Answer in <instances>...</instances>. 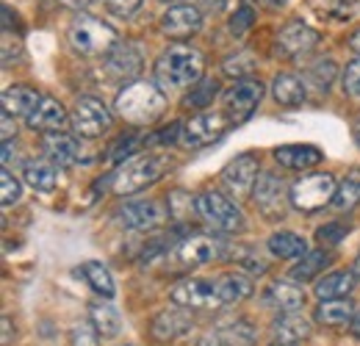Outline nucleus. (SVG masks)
Segmentation results:
<instances>
[{
  "label": "nucleus",
  "mask_w": 360,
  "mask_h": 346,
  "mask_svg": "<svg viewBox=\"0 0 360 346\" xmlns=\"http://www.w3.org/2000/svg\"><path fill=\"white\" fill-rule=\"evenodd\" d=\"M230 125L233 122L227 120V114H197L183 125L180 141H183L186 150H200V147H208V144L219 141Z\"/></svg>",
  "instance_id": "9"
},
{
  "label": "nucleus",
  "mask_w": 360,
  "mask_h": 346,
  "mask_svg": "<svg viewBox=\"0 0 360 346\" xmlns=\"http://www.w3.org/2000/svg\"><path fill=\"white\" fill-rule=\"evenodd\" d=\"M89 316H91V324L97 327L100 335L105 338H117L120 330H122V316L114 305L108 302H91L89 305Z\"/></svg>",
  "instance_id": "30"
},
{
  "label": "nucleus",
  "mask_w": 360,
  "mask_h": 346,
  "mask_svg": "<svg viewBox=\"0 0 360 346\" xmlns=\"http://www.w3.org/2000/svg\"><path fill=\"white\" fill-rule=\"evenodd\" d=\"M3 330H6V333H3V344H8V341H11V321H8V319H3Z\"/></svg>",
  "instance_id": "54"
},
{
  "label": "nucleus",
  "mask_w": 360,
  "mask_h": 346,
  "mask_svg": "<svg viewBox=\"0 0 360 346\" xmlns=\"http://www.w3.org/2000/svg\"><path fill=\"white\" fill-rule=\"evenodd\" d=\"M105 70L111 78H134L141 70V53L136 50V44H117L105 58Z\"/></svg>",
  "instance_id": "23"
},
{
  "label": "nucleus",
  "mask_w": 360,
  "mask_h": 346,
  "mask_svg": "<svg viewBox=\"0 0 360 346\" xmlns=\"http://www.w3.org/2000/svg\"><path fill=\"white\" fill-rule=\"evenodd\" d=\"M255 344V327L250 321H230L225 327L211 330L202 346H252Z\"/></svg>",
  "instance_id": "21"
},
{
  "label": "nucleus",
  "mask_w": 360,
  "mask_h": 346,
  "mask_svg": "<svg viewBox=\"0 0 360 346\" xmlns=\"http://www.w3.org/2000/svg\"><path fill=\"white\" fill-rule=\"evenodd\" d=\"M197 214L208 227H214L217 233H225V236H236L247 227V219L238 211V205L217 188H205L197 197Z\"/></svg>",
  "instance_id": "5"
},
{
  "label": "nucleus",
  "mask_w": 360,
  "mask_h": 346,
  "mask_svg": "<svg viewBox=\"0 0 360 346\" xmlns=\"http://www.w3.org/2000/svg\"><path fill=\"white\" fill-rule=\"evenodd\" d=\"M321 150L314 144H283L274 150V161L285 169H297V172H305L316 164H321Z\"/></svg>",
  "instance_id": "19"
},
{
  "label": "nucleus",
  "mask_w": 360,
  "mask_h": 346,
  "mask_svg": "<svg viewBox=\"0 0 360 346\" xmlns=\"http://www.w3.org/2000/svg\"><path fill=\"white\" fill-rule=\"evenodd\" d=\"M347 44H349V50H355V53L360 56V28H358V31H352V34H349V39H347Z\"/></svg>",
  "instance_id": "53"
},
{
  "label": "nucleus",
  "mask_w": 360,
  "mask_h": 346,
  "mask_svg": "<svg viewBox=\"0 0 360 346\" xmlns=\"http://www.w3.org/2000/svg\"><path fill=\"white\" fill-rule=\"evenodd\" d=\"M252 23H255V11H252V6H241V8L230 17V34L241 37V34H247V31L252 28Z\"/></svg>",
  "instance_id": "45"
},
{
  "label": "nucleus",
  "mask_w": 360,
  "mask_h": 346,
  "mask_svg": "<svg viewBox=\"0 0 360 346\" xmlns=\"http://www.w3.org/2000/svg\"><path fill=\"white\" fill-rule=\"evenodd\" d=\"M271 6H280V3H283V0H269Z\"/></svg>",
  "instance_id": "57"
},
{
  "label": "nucleus",
  "mask_w": 360,
  "mask_h": 346,
  "mask_svg": "<svg viewBox=\"0 0 360 346\" xmlns=\"http://www.w3.org/2000/svg\"><path fill=\"white\" fill-rule=\"evenodd\" d=\"M358 274L355 271H333L316 283V297L319 300H344L355 288Z\"/></svg>",
  "instance_id": "27"
},
{
  "label": "nucleus",
  "mask_w": 360,
  "mask_h": 346,
  "mask_svg": "<svg viewBox=\"0 0 360 346\" xmlns=\"http://www.w3.org/2000/svg\"><path fill=\"white\" fill-rule=\"evenodd\" d=\"M355 205H360V167H352L344 174V180L338 183V191L333 197V208H338V211H352Z\"/></svg>",
  "instance_id": "33"
},
{
  "label": "nucleus",
  "mask_w": 360,
  "mask_h": 346,
  "mask_svg": "<svg viewBox=\"0 0 360 346\" xmlns=\"http://www.w3.org/2000/svg\"><path fill=\"white\" fill-rule=\"evenodd\" d=\"M271 255L283 260H291V258H302L308 252V241L291 230H280V233H271L269 241H266Z\"/></svg>",
  "instance_id": "28"
},
{
  "label": "nucleus",
  "mask_w": 360,
  "mask_h": 346,
  "mask_svg": "<svg viewBox=\"0 0 360 346\" xmlns=\"http://www.w3.org/2000/svg\"><path fill=\"white\" fill-rule=\"evenodd\" d=\"M202 28V14L197 6H188V3H180V6H172L164 11L161 17V31L169 37V39H191L194 34H200Z\"/></svg>",
  "instance_id": "14"
},
{
  "label": "nucleus",
  "mask_w": 360,
  "mask_h": 346,
  "mask_svg": "<svg viewBox=\"0 0 360 346\" xmlns=\"http://www.w3.org/2000/svg\"><path fill=\"white\" fill-rule=\"evenodd\" d=\"M205 56L191 44H172L155 61V81L164 89H188L202 81Z\"/></svg>",
  "instance_id": "1"
},
{
  "label": "nucleus",
  "mask_w": 360,
  "mask_h": 346,
  "mask_svg": "<svg viewBox=\"0 0 360 346\" xmlns=\"http://www.w3.org/2000/svg\"><path fill=\"white\" fill-rule=\"evenodd\" d=\"M0 200H3V205H14L20 200V180L8 169H3L0 174Z\"/></svg>",
  "instance_id": "44"
},
{
  "label": "nucleus",
  "mask_w": 360,
  "mask_h": 346,
  "mask_svg": "<svg viewBox=\"0 0 360 346\" xmlns=\"http://www.w3.org/2000/svg\"><path fill=\"white\" fill-rule=\"evenodd\" d=\"M311 335V321L300 313H283L271 324V344L294 346L297 341H305Z\"/></svg>",
  "instance_id": "20"
},
{
  "label": "nucleus",
  "mask_w": 360,
  "mask_h": 346,
  "mask_svg": "<svg viewBox=\"0 0 360 346\" xmlns=\"http://www.w3.org/2000/svg\"><path fill=\"white\" fill-rule=\"evenodd\" d=\"M169 217V208H164L158 200H139V203H125L120 211H117V222L128 230H139V233H147V230H155L161 227Z\"/></svg>",
  "instance_id": "12"
},
{
  "label": "nucleus",
  "mask_w": 360,
  "mask_h": 346,
  "mask_svg": "<svg viewBox=\"0 0 360 346\" xmlns=\"http://www.w3.org/2000/svg\"><path fill=\"white\" fill-rule=\"evenodd\" d=\"M266 302L277 307L280 313H297L305 305V294L300 288H294L291 283H271L266 291Z\"/></svg>",
  "instance_id": "29"
},
{
  "label": "nucleus",
  "mask_w": 360,
  "mask_h": 346,
  "mask_svg": "<svg viewBox=\"0 0 360 346\" xmlns=\"http://www.w3.org/2000/svg\"><path fill=\"white\" fill-rule=\"evenodd\" d=\"M252 200H255L258 214L266 219V222H283L291 197H285V180L277 177L274 172H266L258 177L255 191H252Z\"/></svg>",
  "instance_id": "7"
},
{
  "label": "nucleus",
  "mask_w": 360,
  "mask_h": 346,
  "mask_svg": "<svg viewBox=\"0 0 360 346\" xmlns=\"http://www.w3.org/2000/svg\"><path fill=\"white\" fill-rule=\"evenodd\" d=\"M105 8L114 17H134L136 11L141 8V0H105Z\"/></svg>",
  "instance_id": "48"
},
{
  "label": "nucleus",
  "mask_w": 360,
  "mask_h": 346,
  "mask_svg": "<svg viewBox=\"0 0 360 346\" xmlns=\"http://www.w3.org/2000/svg\"><path fill=\"white\" fill-rule=\"evenodd\" d=\"M67 125V111L58 100L53 97H42V103L37 105V111L28 117V128L31 130H45V133H56Z\"/></svg>",
  "instance_id": "24"
},
{
  "label": "nucleus",
  "mask_w": 360,
  "mask_h": 346,
  "mask_svg": "<svg viewBox=\"0 0 360 346\" xmlns=\"http://www.w3.org/2000/svg\"><path fill=\"white\" fill-rule=\"evenodd\" d=\"M344 91L352 97H360V56L355 61H349L344 70Z\"/></svg>",
  "instance_id": "46"
},
{
  "label": "nucleus",
  "mask_w": 360,
  "mask_h": 346,
  "mask_svg": "<svg viewBox=\"0 0 360 346\" xmlns=\"http://www.w3.org/2000/svg\"><path fill=\"white\" fill-rule=\"evenodd\" d=\"M42 150H45L47 158L53 164H58V167H72V164L81 161V144H78V139L70 136V133H61V130L47 133L45 141H42Z\"/></svg>",
  "instance_id": "18"
},
{
  "label": "nucleus",
  "mask_w": 360,
  "mask_h": 346,
  "mask_svg": "<svg viewBox=\"0 0 360 346\" xmlns=\"http://www.w3.org/2000/svg\"><path fill=\"white\" fill-rule=\"evenodd\" d=\"M352 316H355V307L349 300H321V305L316 307V321L330 330L347 327L352 321Z\"/></svg>",
  "instance_id": "25"
},
{
  "label": "nucleus",
  "mask_w": 360,
  "mask_h": 346,
  "mask_svg": "<svg viewBox=\"0 0 360 346\" xmlns=\"http://www.w3.org/2000/svg\"><path fill=\"white\" fill-rule=\"evenodd\" d=\"M61 6H67V8H75V11H81V8H86V6H91L94 0H58Z\"/></svg>",
  "instance_id": "50"
},
{
  "label": "nucleus",
  "mask_w": 360,
  "mask_h": 346,
  "mask_svg": "<svg viewBox=\"0 0 360 346\" xmlns=\"http://www.w3.org/2000/svg\"><path fill=\"white\" fill-rule=\"evenodd\" d=\"M217 94H219V84L214 78H202L200 84H194L191 94L186 97V108H208Z\"/></svg>",
  "instance_id": "38"
},
{
  "label": "nucleus",
  "mask_w": 360,
  "mask_h": 346,
  "mask_svg": "<svg viewBox=\"0 0 360 346\" xmlns=\"http://www.w3.org/2000/svg\"><path fill=\"white\" fill-rule=\"evenodd\" d=\"M352 271H355V274L360 277V252H358V258H355V269H352Z\"/></svg>",
  "instance_id": "56"
},
{
  "label": "nucleus",
  "mask_w": 360,
  "mask_h": 346,
  "mask_svg": "<svg viewBox=\"0 0 360 346\" xmlns=\"http://www.w3.org/2000/svg\"><path fill=\"white\" fill-rule=\"evenodd\" d=\"M169 219L172 222H178V224H186L191 214L197 211V200H191V194L188 191H183V188H175L172 194H169Z\"/></svg>",
  "instance_id": "37"
},
{
  "label": "nucleus",
  "mask_w": 360,
  "mask_h": 346,
  "mask_svg": "<svg viewBox=\"0 0 360 346\" xmlns=\"http://www.w3.org/2000/svg\"><path fill=\"white\" fill-rule=\"evenodd\" d=\"M22 177H25V183H28L31 188H37V191H53L56 183H58L56 167L47 164V161H28Z\"/></svg>",
  "instance_id": "34"
},
{
  "label": "nucleus",
  "mask_w": 360,
  "mask_h": 346,
  "mask_svg": "<svg viewBox=\"0 0 360 346\" xmlns=\"http://www.w3.org/2000/svg\"><path fill=\"white\" fill-rule=\"evenodd\" d=\"M139 147V139L136 136H128V139H120L114 147H111V153H108V158L117 164H122V161H128V155H134V150Z\"/></svg>",
  "instance_id": "47"
},
{
  "label": "nucleus",
  "mask_w": 360,
  "mask_h": 346,
  "mask_svg": "<svg viewBox=\"0 0 360 346\" xmlns=\"http://www.w3.org/2000/svg\"><path fill=\"white\" fill-rule=\"evenodd\" d=\"M335 191H338V183L333 174L311 172L291 186V205L302 214H314L319 208H324L327 203H333Z\"/></svg>",
  "instance_id": "6"
},
{
  "label": "nucleus",
  "mask_w": 360,
  "mask_h": 346,
  "mask_svg": "<svg viewBox=\"0 0 360 346\" xmlns=\"http://www.w3.org/2000/svg\"><path fill=\"white\" fill-rule=\"evenodd\" d=\"M117 111L131 125H153L167 111V94L155 84L134 81L117 94Z\"/></svg>",
  "instance_id": "2"
},
{
  "label": "nucleus",
  "mask_w": 360,
  "mask_h": 346,
  "mask_svg": "<svg viewBox=\"0 0 360 346\" xmlns=\"http://www.w3.org/2000/svg\"><path fill=\"white\" fill-rule=\"evenodd\" d=\"M217 258H222V244L214 236L194 233L178 244V260L183 266H202V263H211Z\"/></svg>",
  "instance_id": "16"
},
{
  "label": "nucleus",
  "mask_w": 360,
  "mask_h": 346,
  "mask_svg": "<svg viewBox=\"0 0 360 346\" xmlns=\"http://www.w3.org/2000/svg\"><path fill=\"white\" fill-rule=\"evenodd\" d=\"M169 169V158L167 155H136L120 164V169L111 174V191L117 197H128L136 194L147 186H153L155 180H161V174Z\"/></svg>",
  "instance_id": "3"
},
{
  "label": "nucleus",
  "mask_w": 360,
  "mask_h": 346,
  "mask_svg": "<svg viewBox=\"0 0 360 346\" xmlns=\"http://www.w3.org/2000/svg\"><path fill=\"white\" fill-rule=\"evenodd\" d=\"M191 324H194L191 313L178 305V307H172V310H161V313L153 319L150 333H153V338H155L158 344H169V341H175L180 335H186V333L191 330Z\"/></svg>",
  "instance_id": "17"
},
{
  "label": "nucleus",
  "mask_w": 360,
  "mask_h": 346,
  "mask_svg": "<svg viewBox=\"0 0 360 346\" xmlns=\"http://www.w3.org/2000/svg\"><path fill=\"white\" fill-rule=\"evenodd\" d=\"M111 128V111L97 97H78L72 108V130L84 139H97Z\"/></svg>",
  "instance_id": "11"
},
{
  "label": "nucleus",
  "mask_w": 360,
  "mask_h": 346,
  "mask_svg": "<svg viewBox=\"0 0 360 346\" xmlns=\"http://www.w3.org/2000/svg\"><path fill=\"white\" fill-rule=\"evenodd\" d=\"M78 274H84V280H86V283L91 286V291H97L100 297L111 300V297L117 294L114 277H111V271H108L103 263H97V260H86V263H81Z\"/></svg>",
  "instance_id": "32"
},
{
  "label": "nucleus",
  "mask_w": 360,
  "mask_h": 346,
  "mask_svg": "<svg viewBox=\"0 0 360 346\" xmlns=\"http://www.w3.org/2000/svg\"><path fill=\"white\" fill-rule=\"evenodd\" d=\"M330 263V255L324 252V250H316V252H305L300 263L291 269V277L294 280H300V283H308V280H314L316 274L324 269Z\"/></svg>",
  "instance_id": "35"
},
{
  "label": "nucleus",
  "mask_w": 360,
  "mask_h": 346,
  "mask_svg": "<svg viewBox=\"0 0 360 346\" xmlns=\"http://www.w3.org/2000/svg\"><path fill=\"white\" fill-rule=\"evenodd\" d=\"M252 70H255V58L250 53H236V56L225 58V64H222V72L230 75V78H244Z\"/></svg>",
  "instance_id": "41"
},
{
  "label": "nucleus",
  "mask_w": 360,
  "mask_h": 346,
  "mask_svg": "<svg viewBox=\"0 0 360 346\" xmlns=\"http://www.w3.org/2000/svg\"><path fill=\"white\" fill-rule=\"evenodd\" d=\"M3 111L6 114H11V117H31L34 111H37V105L42 103V97H39V91L31 86H22V84H17V86H8L3 91Z\"/></svg>",
  "instance_id": "22"
},
{
  "label": "nucleus",
  "mask_w": 360,
  "mask_h": 346,
  "mask_svg": "<svg viewBox=\"0 0 360 346\" xmlns=\"http://www.w3.org/2000/svg\"><path fill=\"white\" fill-rule=\"evenodd\" d=\"M230 258L236 260V266H244L250 274H264L269 269V263L258 255L255 247L250 244H236V250H230Z\"/></svg>",
  "instance_id": "36"
},
{
  "label": "nucleus",
  "mask_w": 360,
  "mask_h": 346,
  "mask_svg": "<svg viewBox=\"0 0 360 346\" xmlns=\"http://www.w3.org/2000/svg\"><path fill=\"white\" fill-rule=\"evenodd\" d=\"M172 302L180 307H191V310H211V307H222V300L217 294V283L214 280H183L172 288Z\"/></svg>",
  "instance_id": "13"
},
{
  "label": "nucleus",
  "mask_w": 360,
  "mask_h": 346,
  "mask_svg": "<svg viewBox=\"0 0 360 346\" xmlns=\"http://www.w3.org/2000/svg\"><path fill=\"white\" fill-rule=\"evenodd\" d=\"M219 177H222V186L233 200H247L255 191V183H258V158L252 153L236 155L222 169Z\"/></svg>",
  "instance_id": "10"
},
{
  "label": "nucleus",
  "mask_w": 360,
  "mask_h": 346,
  "mask_svg": "<svg viewBox=\"0 0 360 346\" xmlns=\"http://www.w3.org/2000/svg\"><path fill=\"white\" fill-rule=\"evenodd\" d=\"M349 230H352L349 222H327L324 227L316 230V241L321 247H335V244H341V238L349 236Z\"/></svg>",
  "instance_id": "40"
},
{
  "label": "nucleus",
  "mask_w": 360,
  "mask_h": 346,
  "mask_svg": "<svg viewBox=\"0 0 360 346\" xmlns=\"http://www.w3.org/2000/svg\"><path fill=\"white\" fill-rule=\"evenodd\" d=\"M352 133H355V139H358V144H360V117L352 122Z\"/></svg>",
  "instance_id": "55"
},
{
  "label": "nucleus",
  "mask_w": 360,
  "mask_h": 346,
  "mask_svg": "<svg viewBox=\"0 0 360 346\" xmlns=\"http://www.w3.org/2000/svg\"><path fill=\"white\" fill-rule=\"evenodd\" d=\"M308 75L316 81V86L321 89V91H327L330 84H333V78H335V61H330V58H321V61H316L314 67L308 70Z\"/></svg>",
  "instance_id": "43"
},
{
  "label": "nucleus",
  "mask_w": 360,
  "mask_h": 346,
  "mask_svg": "<svg viewBox=\"0 0 360 346\" xmlns=\"http://www.w3.org/2000/svg\"><path fill=\"white\" fill-rule=\"evenodd\" d=\"M319 31L302 25V23H288L280 34H277V42H274V53L283 56V58H297L308 50H314L319 44Z\"/></svg>",
  "instance_id": "15"
},
{
  "label": "nucleus",
  "mask_w": 360,
  "mask_h": 346,
  "mask_svg": "<svg viewBox=\"0 0 360 346\" xmlns=\"http://www.w3.org/2000/svg\"><path fill=\"white\" fill-rule=\"evenodd\" d=\"M70 346H100V333L91 321H81L70 330Z\"/></svg>",
  "instance_id": "42"
},
{
  "label": "nucleus",
  "mask_w": 360,
  "mask_h": 346,
  "mask_svg": "<svg viewBox=\"0 0 360 346\" xmlns=\"http://www.w3.org/2000/svg\"><path fill=\"white\" fill-rule=\"evenodd\" d=\"M271 94H274V100H277L280 105L294 108V105H300V103L305 100V86H302V81H300L297 75L283 72V75H277V78L271 81Z\"/></svg>",
  "instance_id": "31"
},
{
  "label": "nucleus",
  "mask_w": 360,
  "mask_h": 346,
  "mask_svg": "<svg viewBox=\"0 0 360 346\" xmlns=\"http://www.w3.org/2000/svg\"><path fill=\"white\" fill-rule=\"evenodd\" d=\"M202 3H205V8H211L214 14H217V11H225V6H227V0H202Z\"/></svg>",
  "instance_id": "52"
},
{
  "label": "nucleus",
  "mask_w": 360,
  "mask_h": 346,
  "mask_svg": "<svg viewBox=\"0 0 360 346\" xmlns=\"http://www.w3.org/2000/svg\"><path fill=\"white\" fill-rule=\"evenodd\" d=\"M349 333L360 338V307H355V316H352V321H349Z\"/></svg>",
  "instance_id": "51"
},
{
  "label": "nucleus",
  "mask_w": 360,
  "mask_h": 346,
  "mask_svg": "<svg viewBox=\"0 0 360 346\" xmlns=\"http://www.w3.org/2000/svg\"><path fill=\"white\" fill-rule=\"evenodd\" d=\"M214 283H217V294H219L222 305L241 302V300L252 297V291H255L252 288V280L247 274H241V271H227V274H222Z\"/></svg>",
  "instance_id": "26"
},
{
  "label": "nucleus",
  "mask_w": 360,
  "mask_h": 346,
  "mask_svg": "<svg viewBox=\"0 0 360 346\" xmlns=\"http://www.w3.org/2000/svg\"><path fill=\"white\" fill-rule=\"evenodd\" d=\"M311 6L321 17H333V20H347L355 14V0H311Z\"/></svg>",
  "instance_id": "39"
},
{
  "label": "nucleus",
  "mask_w": 360,
  "mask_h": 346,
  "mask_svg": "<svg viewBox=\"0 0 360 346\" xmlns=\"http://www.w3.org/2000/svg\"><path fill=\"white\" fill-rule=\"evenodd\" d=\"M11 120H14V117L3 111V141H11V136L17 133V125H11Z\"/></svg>",
  "instance_id": "49"
},
{
  "label": "nucleus",
  "mask_w": 360,
  "mask_h": 346,
  "mask_svg": "<svg viewBox=\"0 0 360 346\" xmlns=\"http://www.w3.org/2000/svg\"><path fill=\"white\" fill-rule=\"evenodd\" d=\"M67 39L72 44V50L81 56H108L120 44V34L111 25L100 23L97 17L78 14L67 31Z\"/></svg>",
  "instance_id": "4"
},
{
  "label": "nucleus",
  "mask_w": 360,
  "mask_h": 346,
  "mask_svg": "<svg viewBox=\"0 0 360 346\" xmlns=\"http://www.w3.org/2000/svg\"><path fill=\"white\" fill-rule=\"evenodd\" d=\"M261 100H264V84H261V81H252V78L236 81V84L225 91V97H222L227 120H230L233 125L250 120Z\"/></svg>",
  "instance_id": "8"
}]
</instances>
